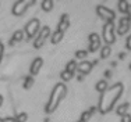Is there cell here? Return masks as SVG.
<instances>
[{
  "label": "cell",
  "mask_w": 131,
  "mask_h": 122,
  "mask_svg": "<svg viewBox=\"0 0 131 122\" xmlns=\"http://www.w3.org/2000/svg\"><path fill=\"white\" fill-rule=\"evenodd\" d=\"M121 94H123V85L121 83H116V85L107 87L99 99V104H98L99 112L106 114V112L112 111V108L114 107L117 100L121 97Z\"/></svg>",
  "instance_id": "obj_1"
},
{
  "label": "cell",
  "mask_w": 131,
  "mask_h": 122,
  "mask_svg": "<svg viewBox=\"0 0 131 122\" xmlns=\"http://www.w3.org/2000/svg\"><path fill=\"white\" fill-rule=\"evenodd\" d=\"M66 94H67V87H66L64 83H57V85H54V89H53L50 99H49L48 104H46V107H45V111L46 112H53L59 107L61 100L66 97Z\"/></svg>",
  "instance_id": "obj_2"
},
{
  "label": "cell",
  "mask_w": 131,
  "mask_h": 122,
  "mask_svg": "<svg viewBox=\"0 0 131 122\" xmlns=\"http://www.w3.org/2000/svg\"><path fill=\"white\" fill-rule=\"evenodd\" d=\"M49 36H50V29H49V26L40 28L38 35L35 36V40H34V47H35V49H40Z\"/></svg>",
  "instance_id": "obj_3"
},
{
  "label": "cell",
  "mask_w": 131,
  "mask_h": 122,
  "mask_svg": "<svg viewBox=\"0 0 131 122\" xmlns=\"http://www.w3.org/2000/svg\"><path fill=\"white\" fill-rule=\"evenodd\" d=\"M103 39H105L106 45H112V43H114V40H116L113 21H109V22L105 24V26H103Z\"/></svg>",
  "instance_id": "obj_4"
},
{
  "label": "cell",
  "mask_w": 131,
  "mask_h": 122,
  "mask_svg": "<svg viewBox=\"0 0 131 122\" xmlns=\"http://www.w3.org/2000/svg\"><path fill=\"white\" fill-rule=\"evenodd\" d=\"M39 29H40V22H39V20H36V18L31 20L27 24V26H25L27 37H28V39H32V37H35L36 35H38Z\"/></svg>",
  "instance_id": "obj_5"
},
{
  "label": "cell",
  "mask_w": 131,
  "mask_h": 122,
  "mask_svg": "<svg viewBox=\"0 0 131 122\" xmlns=\"http://www.w3.org/2000/svg\"><path fill=\"white\" fill-rule=\"evenodd\" d=\"M32 4H35V0H18V2L13 6V14L14 15L24 14V12L27 11V8Z\"/></svg>",
  "instance_id": "obj_6"
},
{
  "label": "cell",
  "mask_w": 131,
  "mask_h": 122,
  "mask_svg": "<svg viewBox=\"0 0 131 122\" xmlns=\"http://www.w3.org/2000/svg\"><path fill=\"white\" fill-rule=\"evenodd\" d=\"M96 14L99 15V18H102L106 22L114 20V12L112 10H109V8L103 7V6H98V7H96Z\"/></svg>",
  "instance_id": "obj_7"
},
{
  "label": "cell",
  "mask_w": 131,
  "mask_h": 122,
  "mask_svg": "<svg viewBox=\"0 0 131 122\" xmlns=\"http://www.w3.org/2000/svg\"><path fill=\"white\" fill-rule=\"evenodd\" d=\"M131 26V18L130 17H123L120 18V21H118V26H117V33L120 36H123L124 33L128 32Z\"/></svg>",
  "instance_id": "obj_8"
},
{
  "label": "cell",
  "mask_w": 131,
  "mask_h": 122,
  "mask_svg": "<svg viewBox=\"0 0 131 122\" xmlns=\"http://www.w3.org/2000/svg\"><path fill=\"white\" fill-rule=\"evenodd\" d=\"M88 40H89V46H88V50L89 51H96L99 47H101V37H99L98 33H91L88 36Z\"/></svg>",
  "instance_id": "obj_9"
},
{
  "label": "cell",
  "mask_w": 131,
  "mask_h": 122,
  "mask_svg": "<svg viewBox=\"0 0 131 122\" xmlns=\"http://www.w3.org/2000/svg\"><path fill=\"white\" fill-rule=\"evenodd\" d=\"M43 67V60L40 57H38V58H35L32 62H31V67H29V72H31V75H36L40 71V68Z\"/></svg>",
  "instance_id": "obj_10"
},
{
  "label": "cell",
  "mask_w": 131,
  "mask_h": 122,
  "mask_svg": "<svg viewBox=\"0 0 131 122\" xmlns=\"http://www.w3.org/2000/svg\"><path fill=\"white\" fill-rule=\"evenodd\" d=\"M92 62H89V61H82L81 64L77 67V70H78V72L81 75H86V74H89L92 71Z\"/></svg>",
  "instance_id": "obj_11"
},
{
  "label": "cell",
  "mask_w": 131,
  "mask_h": 122,
  "mask_svg": "<svg viewBox=\"0 0 131 122\" xmlns=\"http://www.w3.org/2000/svg\"><path fill=\"white\" fill-rule=\"evenodd\" d=\"M68 15L67 14H63L61 15V18H60V22H59V28L57 29L59 31H61V32H66V29L68 28Z\"/></svg>",
  "instance_id": "obj_12"
},
{
  "label": "cell",
  "mask_w": 131,
  "mask_h": 122,
  "mask_svg": "<svg viewBox=\"0 0 131 122\" xmlns=\"http://www.w3.org/2000/svg\"><path fill=\"white\" fill-rule=\"evenodd\" d=\"M23 39H24V32H23V31H15L8 43H10V46H14L15 42H21Z\"/></svg>",
  "instance_id": "obj_13"
},
{
  "label": "cell",
  "mask_w": 131,
  "mask_h": 122,
  "mask_svg": "<svg viewBox=\"0 0 131 122\" xmlns=\"http://www.w3.org/2000/svg\"><path fill=\"white\" fill-rule=\"evenodd\" d=\"M95 111H96V108H95V107H91L89 110L84 111V112H82V115H81V121L88 122L89 119H91V117H92V115L95 114Z\"/></svg>",
  "instance_id": "obj_14"
},
{
  "label": "cell",
  "mask_w": 131,
  "mask_h": 122,
  "mask_svg": "<svg viewBox=\"0 0 131 122\" xmlns=\"http://www.w3.org/2000/svg\"><path fill=\"white\" fill-rule=\"evenodd\" d=\"M128 107H130L128 103H123V104L118 105V107H117V111H116L118 117H121V118L126 117V115H127V110H128Z\"/></svg>",
  "instance_id": "obj_15"
},
{
  "label": "cell",
  "mask_w": 131,
  "mask_h": 122,
  "mask_svg": "<svg viewBox=\"0 0 131 122\" xmlns=\"http://www.w3.org/2000/svg\"><path fill=\"white\" fill-rule=\"evenodd\" d=\"M63 36H64V32H61V31H56L54 33H52V45H57L59 42H60L61 39H63Z\"/></svg>",
  "instance_id": "obj_16"
},
{
  "label": "cell",
  "mask_w": 131,
  "mask_h": 122,
  "mask_svg": "<svg viewBox=\"0 0 131 122\" xmlns=\"http://www.w3.org/2000/svg\"><path fill=\"white\" fill-rule=\"evenodd\" d=\"M118 10L123 14H128V3H127V0H118Z\"/></svg>",
  "instance_id": "obj_17"
},
{
  "label": "cell",
  "mask_w": 131,
  "mask_h": 122,
  "mask_svg": "<svg viewBox=\"0 0 131 122\" xmlns=\"http://www.w3.org/2000/svg\"><path fill=\"white\" fill-rule=\"evenodd\" d=\"M110 53H112L110 45H106V46H103V47L101 49V57L102 58H107L109 56H110Z\"/></svg>",
  "instance_id": "obj_18"
},
{
  "label": "cell",
  "mask_w": 131,
  "mask_h": 122,
  "mask_svg": "<svg viewBox=\"0 0 131 122\" xmlns=\"http://www.w3.org/2000/svg\"><path fill=\"white\" fill-rule=\"evenodd\" d=\"M95 87H96V90H98L99 93H103L109 86H107V82H106V80L103 79V80H99V82L96 83V86H95Z\"/></svg>",
  "instance_id": "obj_19"
},
{
  "label": "cell",
  "mask_w": 131,
  "mask_h": 122,
  "mask_svg": "<svg viewBox=\"0 0 131 122\" xmlns=\"http://www.w3.org/2000/svg\"><path fill=\"white\" fill-rule=\"evenodd\" d=\"M77 61L75 60H71V61H68V64L66 65V71H68V72H75V70H77Z\"/></svg>",
  "instance_id": "obj_20"
},
{
  "label": "cell",
  "mask_w": 131,
  "mask_h": 122,
  "mask_svg": "<svg viewBox=\"0 0 131 122\" xmlns=\"http://www.w3.org/2000/svg\"><path fill=\"white\" fill-rule=\"evenodd\" d=\"M53 8V0H42V10L50 11Z\"/></svg>",
  "instance_id": "obj_21"
},
{
  "label": "cell",
  "mask_w": 131,
  "mask_h": 122,
  "mask_svg": "<svg viewBox=\"0 0 131 122\" xmlns=\"http://www.w3.org/2000/svg\"><path fill=\"white\" fill-rule=\"evenodd\" d=\"M28 119V114L27 112H18L15 117V122H27Z\"/></svg>",
  "instance_id": "obj_22"
},
{
  "label": "cell",
  "mask_w": 131,
  "mask_h": 122,
  "mask_svg": "<svg viewBox=\"0 0 131 122\" xmlns=\"http://www.w3.org/2000/svg\"><path fill=\"white\" fill-rule=\"evenodd\" d=\"M32 85H34V78H32V76H27V78H25V80H24V85H23V86H24V89H27V90H28Z\"/></svg>",
  "instance_id": "obj_23"
},
{
  "label": "cell",
  "mask_w": 131,
  "mask_h": 122,
  "mask_svg": "<svg viewBox=\"0 0 131 122\" xmlns=\"http://www.w3.org/2000/svg\"><path fill=\"white\" fill-rule=\"evenodd\" d=\"M73 76H74L73 72H68V71H66V70H64L63 72H61V75H60V78H61L63 80H70Z\"/></svg>",
  "instance_id": "obj_24"
},
{
  "label": "cell",
  "mask_w": 131,
  "mask_h": 122,
  "mask_svg": "<svg viewBox=\"0 0 131 122\" xmlns=\"http://www.w3.org/2000/svg\"><path fill=\"white\" fill-rule=\"evenodd\" d=\"M86 56H88V51H86V50H78V51H75V57L77 58H85Z\"/></svg>",
  "instance_id": "obj_25"
},
{
  "label": "cell",
  "mask_w": 131,
  "mask_h": 122,
  "mask_svg": "<svg viewBox=\"0 0 131 122\" xmlns=\"http://www.w3.org/2000/svg\"><path fill=\"white\" fill-rule=\"evenodd\" d=\"M126 47H127V50H131V35L128 36V39L126 42Z\"/></svg>",
  "instance_id": "obj_26"
},
{
  "label": "cell",
  "mask_w": 131,
  "mask_h": 122,
  "mask_svg": "<svg viewBox=\"0 0 131 122\" xmlns=\"http://www.w3.org/2000/svg\"><path fill=\"white\" fill-rule=\"evenodd\" d=\"M3 122H15V118H13V117H7V118H4V119H3Z\"/></svg>",
  "instance_id": "obj_27"
},
{
  "label": "cell",
  "mask_w": 131,
  "mask_h": 122,
  "mask_svg": "<svg viewBox=\"0 0 131 122\" xmlns=\"http://www.w3.org/2000/svg\"><path fill=\"white\" fill-rule=\"evenodd\" d=\"M124 119H123V122H131V117L130 115H126V117H123Z\"/></svg>",
  "instance_id": "obj_28"
},
{
  "label": "cell",
  "mask_w": 131,
  "mask_h": 122,
  "mask_svg": "<svg viewBox=\"0 0 131 122\" xmlns=\"http://www.w3.org/2000/svg\"><path fill=\"white\" fill-rule=\"evenodd\" d=\"M105 76H106V78H110V76H112V71H110V70H107V71L105 72Z\"/></svg>",
  "instance_id": "obj_29"
},
{
  "label": "cell",
  "mask_w": 131,
  "mask_h": 122,
  "mask_svg": "<svg viewBox=\"0 0 131 122\" xmlns=\"http://www.w3.org/2000/svg\"><path fill=\"white\" fill-rule=\"evenodd\" d=\"M118 58H120V60H124V58H126V54H124V53H120V54H118Z\"/></svg>",
  "instance_id": "obj_30"
},
{
  "label": "cell",
  "mask_w": 131,
  "mask_h": 122,
  "mask_svg": "<svg viewBox=\"0 0 131 122\" xmlns=\"http://www.w3.org/2000/svg\"><path fill=\"white\" fill-rule=\"evenodd\" d=\"M82 79H84V75L80 74V75H78V80H82Z\"/></svg>",
  "instance_id": "obj_31"
},
{
  "label": "cell",
  "mask_w": 131,
  "mask_h": 122,
  "mask_svg": "<svg viewBox=\"0 0 131 122\" xmlns=\"http://www.w3.org/2000/svg\"><path fill=\"white\" fill-rule=\"evenodd\" d=\"M2 51H3V47H2V43H0V57H2Z\"/></svg>",
  "instance_id": "obj_32"
},
{
  "label": "cell",
  "mask_w": 131,
  "mask_h": 122,
  "mask_svg": "<svg viewBox=\"0 0 131 122\" xmlns=\"http://www.w3.org/2000/svg\"><path fill=\"white\" fill-rule=\"evenodd\" d=\"M2 104H3V97L0 96V107H2Z\"/></svg>",
  "instance_id": "obj_33"
},
{
  "label": "cell",
  "mask_w": 131,
  "mask_h": 122,
  "mask_svg": "<svg viewBox=\"0 0 131 122\" xmlns=\"http://www.w3.org/2000/svg\"><path fill=\"white\" fill-rule=\"evenodd\" d=\"M128 15H131V6H128Z\"/></svg>",
  "instance_id": "obj_34"
},
{
  "label": "cell",
  "mask_w": 131,
  "mask_h": 122,
  "mask_svg": "<svg viewBox=\"0 0 131 122\" xmlns=\"http://www.w3.org/2000/svg\"><path fill=\"white\" fill-rule=\"evenodd\" d=\"M78 122H84V121H81V119H80V121H78Z\"/></svg>",
  "instance_id": "obj_35"
},
{
  "label": "cell",
  "mask_w": 131,
  "mask_h": 122,
  "mask_svg": "<svg viewBox=\"0 0 131 122\" xmlns=\"http://www.w3.org/2000/svg\"><path fill=\"white\" fill-rule=\"evenodd\" d=\"M130 70H131V64H130Z\"/></svg>",
  "instance_id": "obj_36"
},
{
  "label": "cell",
  "mask_w": 131,
  "mask_h": 122,
  "mask_svg": "<svg viewBox=\"0 0 131 122\" xmlns=\"http://www.w3.org/2000/svg\"><path fill=\"white\" fill-rule=\"evenodd\" d=\"M0 122H3V119H0Z\"/></svg>",
  "instance_id": "obj_37"
}]
</instances>
